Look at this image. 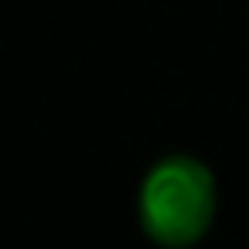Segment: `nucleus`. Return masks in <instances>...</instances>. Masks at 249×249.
<instances>
[{
    "mask_svg": "<svg viewBox=\"0 0 249 249\" xmlns=\"http://www.w3.org/2000/svg\"><path fill=\"white\" fill-rule=\"evenodd\" d=\"M140 226L144 233L163 249H187L195 245L218 210V187L202 160L187 152H171L156 160L140 183Z\"/></svg>",
    "mask_w": 249,
    "mask_h": 249,
    "instance_id": "obj_1",
    "label": "nucleus"
}]
</instances>
